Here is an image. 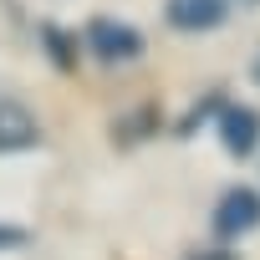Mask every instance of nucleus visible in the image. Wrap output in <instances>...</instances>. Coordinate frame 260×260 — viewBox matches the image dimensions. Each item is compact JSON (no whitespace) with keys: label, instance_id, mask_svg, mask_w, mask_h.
<instances>
[{"label":"nucleus","instance_id":"1","mask_svg":"<svg viewBox=\"0 0 260 260\" xmlns=\"http://www.w3.org/2000/svg\"><path fill=\"white\" fill-rule=\"evenodd\" d=\"M82 36H87V51L97 61H133V56H143V31L127 26V21H112V16H92Z\"/></svg>","mask_w":260,"mask_h":260},{"label":"nucleus","instance_id":"2","mask_svg":"<svg viewBox=\"0 0 260 260\" xmlns=\"http://www.w3.org/2000/svg\"><path fill=\"white\" fill-rule=\"evenodd\" d=\"M250 230H260V189L235 184V189H224L219 204H214V240H240V235H250Z\"/></svg>","mask_w":260,"mask_h":260},{"label":"nucleus","instance_id":"3","mask_svg":"<svg viewBox=\"0 0 260 260\" xmlns=\"http://www.w3.org/2000/svg\"><path fill=\"white\" fill-rule=\"evenodd\" d=\"M214 122H219V143L230 148V158H250V153L260 148V112H255V107L224 102Z\"/></svg>","mask_w":260,"mask_h":260},{"label":"nucleus","instance_id":"4","mask_svg":"<svg viewBox=\"0 0 260 260\" xmlns=\"http://www.w3.org/2000/svg\"><path fill=\"white\" fill-rule=\"evenodd\" d=\"M224 16H230V0H164V21L184 36L214 31Z\"/></svg>","mask_w":260,"mask_h":260},{"label":"nucleus","instance_id":"5","mask_svg":"<svg viewBox=\"0 0 260 260\" xmlns=\"http://www.w3.org/2000/svg\"><path fill=\"white\" fill-rule=\"evenodd\" d=\"M41 143V122L21 102H0V158L6 153H31Z\"/></svg>","mask_w":260,"mask_h":260},{"label":"nucleus","instance_id":"6","mask_svg":"<svg viewBox=\"0 0 260 260\" xmlns=\"http://www.w3.org/2000/svg\"><path fill=\"white\" fill-rule=\"evenodd\" d=\"M153 133H158V107L122 112V117L112 122V143H117V148H133V143H143V138H153Z\"/></svg>","mask_w":260,"mask_h":260},{"label":"nucleus","instance_id":"7","mask_svg":"<svg viewBox=\"0 0 260 260\" xmlns=\"http://www.w3.org/2000/svg\"><path fill=\"white\" fill-rule=\"evenodd\" d=\"M41 46H46V56H51L61 72H77V36H72L67 26L46 21V26H41Z\"/></svg>","mask_w":260,"mask_h":260},{"label":"nucleus","instance_id":"8","mask_svg":"<svg viewBox=\"0 0 260 260\" xmlns=\"http://www.w3.org/2000/svg\"><path fill=\"white\" fill-rule=\"evenodd\" d=\"M219 107H224V92H209V97H204V102L189 112V122H179V133H184V138H189V133H199L209 117H219Z\"/></svg>","mask_w":260,"mask_h":260},{"label":"nucleus","instance_id":"9","mask_svg":"<svg viewBox=\"0 0 260 260\" xmlns=\"http://www.w3.org/2000/svg\"><path fill=\"white\" fill-rule=\"evenodd\" d=\"M26 245H31L26 224H6V219H0V250H26Z\"/></svg>","mask_w":260,"mask_h":260},{"label":"nucleus","instance_id":"10","mask_svg":"<svg viewBox=\"0 0 260 260\" xmlns=\"http://www.w3.org/2000/svg\"><path fill=\"white\" fill-rule=\"evenodd\" d=\"M189 260H235V250H219V245H214V250H199V255H189Z\"/></svg>","mask_w":260,"mask_h":260},{"label":"nucleus","instance_id":"11","mask_svg":"<svg viewBox=\"0 0 260 260\" xmlns=\"http://www.w3.org/2000/svg\"><path fill=\"white\" fill-rule=\"evenodd\" d=\"M250 72H255V82H260V56H255V61H250Z\"/></svg>","mask_w":260,"mask_h":260}]
</instances>
